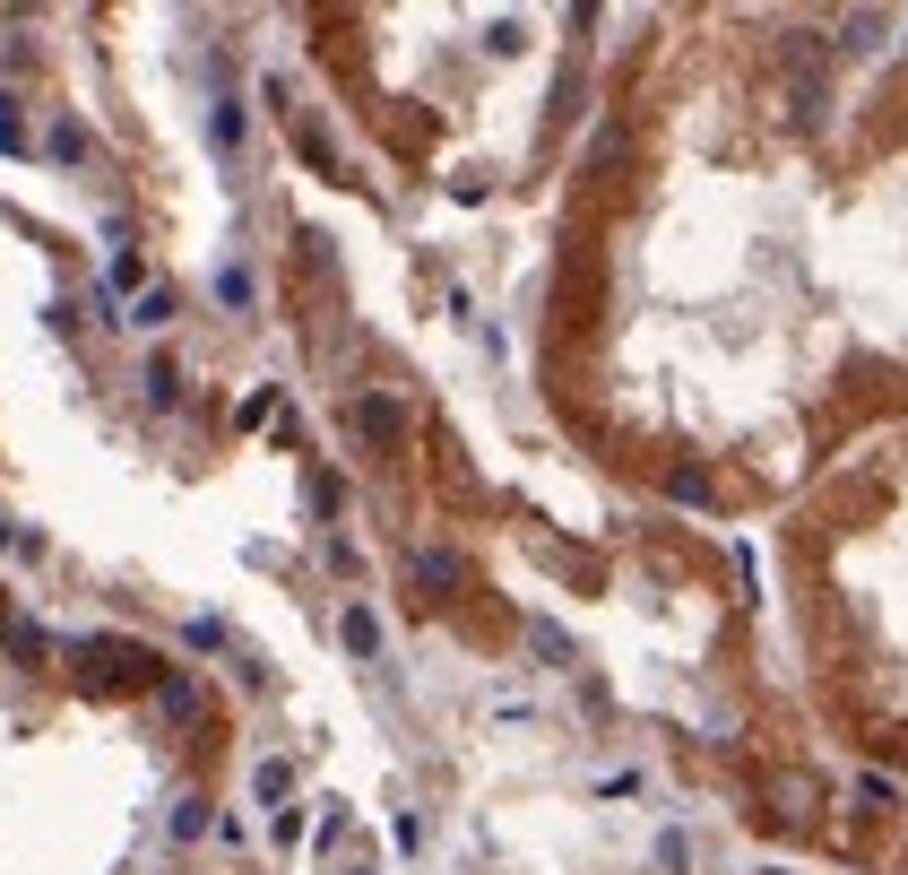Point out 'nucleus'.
<instances>
[]
</instances>
